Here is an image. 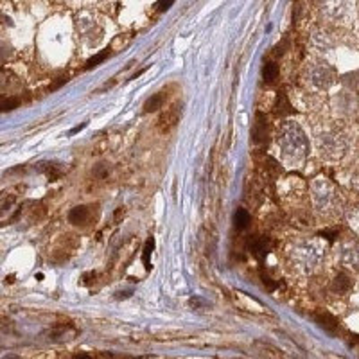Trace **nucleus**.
Masks as SVG:
<instances>
[{
    "instance_id": "nucleus-5",
    "label": "nucleus",
    "mask_w": 359,
    "mask_h": 359,
    "mask_svg": "<svg viewBox=\"0 0 359 359\" xmlns=\"http://www.w3.org/2000/svg\"><path fill=\"white\" fill-rule=\"evenodd\" d=\"M350 287H352V282H350V279H348L347 275H338L336 279H334V282H333V289L334 291H338V293H347Z\"/></svg>"
},
{
    "instance_id": "nucleus-3",
    "label": "nucleus",
    "mask_w": 359,
    "mask_h": 359,
    "mask_svg": "<svg viewBox=\"0 0 359 359\" xmlns=\"http://www.w3.org/2000/svg\"><path fill=\"white\" fill-rule=\"evenodd\" d=\"M163 102H165V94H163V92H160V94H153L151 97L146 101V104H144V112H146V114H149V112H156L158 108H162Z\"/></svg>"
},
{
    "instance_id": "nucleus-15",
    "label": "nucleus",
    "mask_w": 359,
    "mask_h": 359,
    "mask_svg": "<svg viewBox=\"0 0 359 359\" xmlns=\"http://www.w3.org/2000/svg\"><path fill=\"white\" fill-rule=\"evenodd\" d=\"M74 359H94V357H92L90 354H87V352H81V354H77Z\"/></svg>"
},
{
    "instance_id": "nucleus-10",
    "label": "nucleus",
    "mask_w": 359,
    "mask_h": 359,
    "mask_svg": "<svg viewBox=\"0 0 359 359\" xmlns=\"http://www.w3.org/2000/svg\"><path fill=\"white\" fill-rule=\"evenodd\" d=\"M279 102H282V106H279L277 104V114L279 115H287V114H291V104L287 102V99H286V95H279Z\"/></svg>"
},
{
    "instance_id": "nucleus-17",
    "label": "nucleus",
    "mask_w": 359,
    "mask_h": 359,
    "mask_svg": "<svg viewBox=\"0 0 359 359\" xmlns=\"http://www.w3.org/2000/svg\"><path fill=\"white\" fill-rule=\"evenodd\" d=\"M4 359H20L18 355H15V354H9V355H6Z\"/></svg>"
},
{
    "instance_id": "nucleus-9",
    "label": "nucleus",
    "mask_w": 359,
    "mask_h": 359,
    "mask_svg": "<svg viewBox=\"0 0 359 359\" xmlns=\"http://www.w3.org/2000/svg\"><path fill=\"white\" fill-rule=\"evenodd\" d=\"M108 54H110V50L106 49V50H102V52H99V54H95L94 58H90V60L87 61V68H94V67H97L99 63H102V61L108 58Z\"/></svg>"
},
{
    "instance_id": "nucleus-4",
    "label": "nucleus",
    "mask_w": 359,
    "mask_h": 359,
    "mask_svg": "<svg viewBox=\"0 0 359 359\" xmlns=\"http://www.w3.org/2000/svg\"><path fill=\"white\" fill-rule=\"evenodd\" d=\"M88 219V208L79 205V207H74L68 214V221L74 225H79V223H85Z\"/></svg>"
},
{
    "instance_id": "nucleus-13",
    "label": "nucleus",
    "mask_w": 359,
    "mask_h": 359,
    "mask_svg": "<svg viewBox=\"0 0 359 359\" xmlns=\"http://www.w3.org/2000/svg\"><path fill=\"white\" fill-rule=\"evenodd\" d=\"M171 6H173V0H167V2H158L156 8H158V11H167Z\"/></svg>"
},
{
    "instance_id": "nucleus-7",
    "label": "nucleus",
    "mask_w": 359,
    "mask_h": 359,
    "mask_svg": "<svg viewBox=\"0 0 359 359\" xmlns=\"http://www.w3.org/2000/svg\"><path fill=\"white\" fill-rule=\"evenodd\" d=\"M153 248H155V239H148V242H146V246H144V252H142V262H144V268H146V271H149L151 269V254H153Z\"/></svg>"
},
{
    "instance_id": "nucleus-6",
    "label": "nucleus",
    "mask_w": 359,
    "mask_h": 359,
    "mask_svg": "<svg viewBox=\"0 0 359 359\" xmlns=\"http://www.w3.org/2000/svg\"><path fill=\"white\" fill-rule=\"evenodd\" d=\"M234 223H235V227H237L239 230H244V228L250 225L248 210H244V208H237V212L234 214Z\"/></svg>"
},
{
    "instance_id": "nucleus-12",
    "label": "nucleus",
    "mask_w": 359,
    "mask_h": 359,
    "mask_svg": "<svg viewBox=\"0 0 359 359\" xmlns=\"http://www.w3.org/2000/svg\"><path fill=\"white\" fill-rule=\"evenodd\" d=\"M67 76H60V77H58V81H56V83H52V85H50V90H56V88H60L61 87V85H65V83H67Z\"/></svg>"
},
{
    "instance_id": "nucleus-14",
    "label": "nucleus",
    "mask_w": 359,
    "mask_h": 359,
    "mask_svg": "<svg viewBox=\"0 0 359 359\" xmlns=\"http://www.w3.org/2000/svg\"><path fill=\"white\" fill-rule=\"evenodd\" d=\"M321 235H325V237L329 239V241H333V239L336 237V232H327V230H325V232H321Z\"/></svg>"
},
{
    "instance_id": "nucleus-2",
    "label": "nucleus",
    "mask_w": 359,
    "mask_h": 359,
    "mask_svg": "<svg viewBox=\"0 0 359 359\" xmlns=\"http://www.w3.org/2000/svg\"><path fill=\"white\" fill-rule=\"evenodd\" d=\"M269 248H271V244H269V241L266 237H255L254 241L250 242V250L259 261H262L269 254Z\"/></svg>"
},
{
    "instance_id": "nucleus-1",
    "label": "nucleus",
    "mask_w": 359,
    "mask_h": 359,
    "mask_svg": "<svg viewBox=\"0 0 359 359\" xmlns=\"http://www.w3.org/2000/svg\"><path fill=\"white\" fill-rule=\"evenodd\" d=\"M316 321L320 323V327L323 330H327L329 334H338L340 333V321L329 313H323V314H318L316 316Z\"/></svg>"
},
{
    "instance_id": "nucleus-16",
    "label": "nucleus",
    "mask_w": 359,
    "mask_h": 359,
    "mask_svg": "<svg viewBox=\"0 0 359 359\" xmlns=\"http://www.w3.org/2000/svg\"><path fill=\"white\" fill-rule=\"evenodd\" d=\"M83 128H87V122H85V124H81V126H76V128H74V129H72V135H74V133H77V131H81V129H83Z\"/></svg>"
},
{
    "instance_id": "nucleus-8",
    "label": "nucleus",
    "mask_w": 359,
    "mask_h": 359,
    "mask_svg": "<svg viewBox=\"0 0 359 359\" xmlns=\"http://www.w3.org/2000/svg\"><path fill=\"white\" fill-rule=\"evenodd\" d=\"M262 76H264V79L268 81V83L275 81L277 76H279V65H277V63L264 65V68H262Z\"/></svg>"
},
{
    "instance_id": "nucleus-11",
    "label": "nucleus",
    "mask_w": 359,
    "mask_h": 359,
    "mask_svg": "<svg viewBox=\"0 0 359 359\" xmlns=\"http://www.w3.org/2000/svg\"><path fill=\"white\" fill-rule=\"evenodd\" d=\"M16 106H18V99L9 97V99H6V101H2V112H11V110H15Z\"/></svg>"
}]
</instances>
